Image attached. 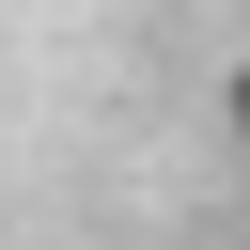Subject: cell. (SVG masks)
Listing matches in <instances>:
<instances>
[{"label": "cell", "mask_w": 250, "mask_h": 250, "mask_svg": "<svg viewBox=\"0 0 250 250\" xmlns=\"http://www.w3.org/2000/svg\"><path fill=\"white\" fill-rule=\"evenodd\" d=\"M219 125H234V141H250V47H234V78H219Z\"/></svg>", "instance_id": "6da1fadb"}]
</instances>
